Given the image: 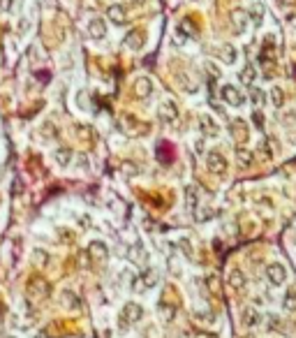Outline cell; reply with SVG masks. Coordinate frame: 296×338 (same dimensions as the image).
Returning <instances> with one entry per match:
<instances>
[{
	"label": "cell",
	"instance_id": "cell-1",
	"mask_svg": "<svg viewBox=\"0 0 296 338\" xmlns=\"http://www.w3.org/2000/svg\"><path fill=\"white\" fill-rule=\"evenodd\" d=\"M142 318H144V308H142V304H137V301H128V304L123 306L118 325H121V329H128L130 325H137V322H139Z\"/></svg>",
	"mask_w": 296,
	"mask_h": 338
},
{
	"label": "cell",
	"instance_id": "cell-2",
	"mask_svg": "<svg viewBox=\"0 0 296 338\" xmlns=\"http://www.w3.org/2000/svg\"><path fill=\"white\" fill-rule=\"evenodd\" d=\"M26 294L30 301H42V299H47L49 294H51V287H49L47 280H42V278H30L26 285Z\"/></svg>",
	"mask_w": 296,
	"mask_h": 338
},
{
	"label": "cell",
	"instance_id": "cell-3",
	"mask_svg": "<svg viewBox=\"0 0 296 338\" xmlns=\"http://www.w3.org/2000/svg\"><path fill=\"white\" fill-rule=\"evenodd\" d=\"M220 97H222L224 104H229V107H241L243 102H245V95H243L236 86H229V84L220 88Z\"/></svg>",
	"mask_w": 296,
	"mask_h": 338
},
{
	"label": "cell",
	"instance_id": "cell-4",
	"mask_svg": "<svg viewBox=\"0 0 296 338\" xmlns=\"http://www.w3.org/2000/svg\"><path fill=\"white\" fill-rule=\"evenodd\" d=\"M229 19H231V26H234V33L236 35H243L245 30H248L250 16H248V12H245V9H241V7L231 9V12H229Z\"/></svg>",
	"mask_w": 296,
	"mask_h": 338
},
{
	"label": "cell",
	"instance_id": "cell-5",
	"mask_svg": "<svg viewBox=\"0 0 296 338\" xmlns=\"http://www.w3.org/2000/svg\"><path fill=\"white\" fill-rule=\"evenodd\" d=\"M160 118L167 125H178V107L171 100H164L160 104Z\"/></svg>",
	"mask_w": 296,
	"mask_h": 338
},
{
	"label": "cell",
	"instance_id": "cell-6",
	"mask_svg": "<svg viewBox=\"0 0 296 338\" xmlns=\"http://www.w3.org/2000/svg\"><path fill=\"white\" fill-rule=\"evenodd\" d=\"M266 278L271 280V285H285L287 283V269L280 262H273L266 266Z\"/></svg>",
	"mask_w": 296,
	"mask_h": 338
},
{
	"label": "cell",
	"instance_id": "cell-7",
	"mask_svg": "<svg viewBox=\"0 0 296 338\" xmlns=\"http://www.w3.org/2000/svg\"><path fill=\"white\" fill-rule=\"evenodd\" d=\"M88 257L93 259V262H100L104 264L109 259V248L104 241H90V246H88Z\"/></svg>",
	"mask_w": 296,
	"mask_h": 338
},
{
	"label": "cell",
	"instance_id": "cell-8",
	"mask_svg": "<svg viewBox=\"0 0 296 338\" xmlns=\"http://www.w3.org/2000/svg\"><path fill=\"white\" fill-rule=\"evenodd\" d=\"M206 165H209V169L218 176H222L227 171V160H224V156L218 153V151H211L209 156H206Z\"/></svg>",
	"mask_w": 296,
	"mask_h": 338
},
{
	"label": "cell",
	"instance_id": "cell-9",
	"mask_svg": "<svg viewBox=\"0 0 296 338\" xmlns=\"http://www.w3.org/2000/svg\"><path fill=\"white\" fill-rule=\"evenodd\" d=\"M199 130L204 132V137H218L220 135V125L213 121L211 114H202L199 116Z\"/></svg>",
	"mask_w": 296,
	"mask_h": 338
},
{
	"label": "cell",
	"instance_id": "cell-10",
	"mask_svg": "<svg viewBox=\"0 0 296 338\" xmlns=\"http://www.w3.org/2000/svg\"><path fill=\"white\" fill-rule=\"evenodd\" d=\"M88 35L93 37V40H104L107 37V23H104V19H90L88 21Z\"/></svg>",
	"mask_w": 296,
	"mask_h": 338
},
{
	"label": "cell",
	"instance_id": "cell-11",
	"mask_svg": "<svg viewBox=\"0 0 296 338\" xmlns=\"http://www.w3.org/2000/svg\"><path fill=\"white\" fill-rule=\"evenodd\" d=\"M107 19L116 26H125L128 23V12H125V7L123 5H111L107 9Z\"/></svg>",
	"mask_w": 296,
	"mask_h": 338
},
{
	"label": "cell",
	"instance_id": "cell-12",
	"mask_svg": "<svg viewBox=\"0 0 296 338\" xmlns=\"http://www.w3.org/2000/svg\"><path fill=\"white\" fill-rule=\"evenodd\" d=\"M144 44H146V40H144L142 30H130V33L125 35V47H128L130 51H142Z\"/></svg>",
	"mask_w": 296,
	"mask_h": 338
},
{
	"label": "cell",
	"instance_id": "cell-13",
	"mask_svg": "<svg viewBox=\"0 0 296 338\" xmlns=\"http://www.w3.org/2000/svg\"><path fill=\"white\" fill-rule=\"evenodd\" d=\"M229 130H231V137H234V142L243 144L245 139H248V125H245L241 118H234V121H231V125H229Z\"/></svg>",
	"mask_w": 296,
	"mask_h": 338
},
{
	"label": "cell",
	"instance_id": "cell-14",
	"mask_svg": "<svg viewBox=\"0 0 296 338\" xmlns=\"http://www.w3.org/2000/svg\"><path fill=\"white\" fill-rule=\"evenodd\" d=\"M241 322L245 327H257L259 322H262V315H259V311L257 308H252V306H245L241 311Z\"/></svg>",
	"mask_w": 296,
	"mask_h": 338
},
{
	"label": "cell",
	"instance_id": "cell-15",
	"mask_svg": "<svg viewBox=\"0 0 296 338\" xmlns=\"http://www.w3.org/2000/svg\"><path fill=\"white\" fill-rule=\"evenodd\" d=\"M227 283L231 290L236 292H241L243 287H245V273H243L241 269H231L229 271V276H227Z\"/></svg>",
	"mask_w": 296,
	"mask_h": 338
},
{
	"label": "cell",
	"instance_id": "cell-16",
	"mask_svg": "<svg viewBox=\"0 0 296 338\" xmlns=\"http://www.w3.org/2000/svg\"><path fill=\"white\" fill-rule=\"evenodd\" d=\"M150 93H153V82H150L148 77H137V82H135L137 97H148Z\"/></svg>",
	"mask_w": 296,
	"mask_h": 338
},
{
	"label": "cell",
	"instance_id": "cell-17",
	"mask_svg": "<svg viewBox=\"0 0 296 338\" xmlns=\"http://www.w3.org/2000/svg\"><path fill=\"white\" fill-rule=\"evenodd\" d=\"M61 304H63V308H68V311H79L81 301H79V297H76L74 292L65 290V292L61 294Z\"/></svg>",
	"mask_w": 296,
	"mask_h": 338
},
{
	"label": "cell",
	"instance_id": "cell-18",
	"mask_svg": "<svg viewBox=\"0 0 296 338\" xmlns=\"http://www.w3.org/2000/svg\"><path fill=\"white\" fill-rule=\"evenodd\" d=\"M40 135L44 142H54V139H58V128L51 121H44L40 125Z\"/></svg>",
	"mask_w": 296,
	"mask_h": 338
},
{
	"label": "cell",
	"instance_id": "cell-19",
	"mask_svg": "<svg viewBox=\"0 0 296 338\" xmlns=\"http://www.w3.org/2000/svg\"><path fill=\"white\" fill-rule=\"evenodd\" d=\"M54 160L58 167H68L70 163H72V149H68V146H61V149L54 153Z\"/></svg>",
	"mask_w": 296,
	"mask_h": 338
},
{
	"label": "cell",
	"instance_id": "cell-20",
	"mask_svg": "<svg viewBox=\"0 0 296 338\" xmlns=\"http://www.w3.org/2000/svg\"><path fill=\"white\" fill-rule=\"evenodd\" d=\"M139 280H142V290H150V287H155L157 285V271L155 269H146L139 276Z\"/></svg>",
	"mask_w": 296,
	"mask_h": 338
},
{
	"label": "cell",
	"instance_id": "cell-21",
	"mask_svg": "<svg viewBox=\"0 0 296 338\" xmlns=\"http://www.w3.org/2000/svg\"><path fill=\"white\" fill-rule=\"evenodd\" d=\"M238 79H241V82L245 84V86H252V84H255V79H257V70H255V65H245V68L241 70Z\"/></svg>",
	"mask_w": 296,
	"mask_h": 338
},
{
	"label": "cell",
	"instance_id": "cell-22",
	"mask_svg": "<svg viewBox=\"0 0 296 338\" xmlns=\"http://www.w3.org/2000/svg\"><path fill=\"white\" fill-rule=\"evenodd\" d=\"M283 308L287 313H296V290H290L283 299Z\"/></svg>",
	"mask_w": 296,
	"mask_h": 338
},
{
	"label": "cell",
	"instance_id": "cell-23",
	"mask_svg": "<svg viewBox=\"0 0 296 338\" xmlns=\"http://www.w3.org/2000/svg\"><path fill=\"white\" fill-rule=\"evenodd\" d=\"M222 61L229 63V65H234L236 63V47L234 44H224V47H222Z\"/></svg>",
	"mask_w": 296,
	"mask_h": 338
},
{
	"label": "cell",
	"instance_id": "cell-24",
	"mask_svg": "<svg viewBox=\"0 0 296 338\" xmlns=\"http://www.w3.org/2000/svg\"><path fill=\"white\" fill-rule=\"evenodd\" d=\"M236 160H238L241 167H250V165H252V153H250L248 149H238L236 151Z\"/></svg>",
	"mask_w": 296,
	"mask_h": 338
},
{
	"label": "cell",
	"instance_id": "cell-25",
	"mask_svg": "<svg viewBox=\"0 0 296 338\" xmlns=\"http://www.w3.org/2000/svg\"><path fill=\"white\" fill-rule=\"evenodd\" d=\"M195 218H197V223H204V220L213 218V209L211 206H195Z\"/></svg>",
	"mask_w": 296,
	"mask_h": 338
},
{
	"label": "cell",
	"instance_id": "cell-26",
	"mask_svg": "<svg viewBox=\"0 0 296 338\" xmlns=\"http://www.w3.org/2000/svg\"><path fill=\"white\" fill-rule=\"evenodd\" d=\"M271 102H273V107H283L285 104V93L283 88H271Z\"/></svg>",
	"mask_w": 296,
	"mask_h": 338
},
{
	"label": "cell",
	"instance_id": "cell-27",
	"mask_svg": "<svg viewBox=\"0 0 296 338\" xmlns=\"http://www.w3.org/2000/svg\"><path fill=\"white\" fill-rule=\"evenodd\" d=\"M185 204H188L190 209L197 206V188L195 185H188V188H185Z\"/></svg>",
	"mask_w": 296,
	"mask_h": 338
},
{
	"label": "cell",
	"instance_id": "cell-28",
	"mask_svg": "<svg viewBox=\"0 0 296 338\" xmlns=\"http://www.w3.org/2000/svg\"><path fill=\"white\" fill-rule=\"evenodd\" d=\"M144 257H146V253H144V248L139 244L130 248V259H132V262H144Z\"/></svg>",
	"mask_w": 296,
	"mask_h": 338
},
{
	"label": "cell",
	"instance_id": "cell-29",
	"mask_svg": "<svg viewBox=\"0 0 296 338\" xmlns=\"http://www.w3.org/2000/svg\"><path fill=\"white\" fill-rule=\"evenodd\" d=\"M139 174V167L135 163H123V176L125 178H132V176Z\"/></svg>",
	"mask_w": 296,
	"mask_h": 338
},
{
	"label": "cell",
	"instance_id": "cell-30",
	"mask_svg": "<svg viewBox=\"0 0 296 338\" xmlns=\"http://www.w3.org/2000/svg\"><path fill=\"white\" fill-rule=\"evenodd\" d=\"M160 313H162V320H167V322H169V320L176 315V308H174V306H167L164 301H162V304H160Z\"/></svg>",
	"mask_w": 296,
	"mask_h": 338
},
{
	"label": "cell",
	"instance_id": "cell-31",
	"mask_svg": "<svg viewBox=\"0 0 296 338\" xmlns=\"http://www.w3.org/2000/svg\"><path fill=\"white\" fill-rule=\"evenodd\" d=\"M264 100H266V97H264L262 90H259V88H252V93H250V102H252L255 107H259V104H264Z\"/></svg>",
	"mask_w": 296,
	"mask_h": 338
},
{
	"label": "cell",
	"instance_id": "cell-32",
	"mask_svg": "<svg viewBox=\"0 0 296 338\" xmlns=\"http://www.w3.org/2000/svg\"><path fill=\"white\" fill-rule=\"evenodd\" d=\"M0 7H2V12L12 14V12H16V7H19V0H0Z\"/></svg>",
	"mask_w": 296,
	"mask_h": 338
},
{
	"label": "cell",
	"instance_id": "cell-33",
	"mask_svg": "<svg viewBox=\"0 0 296 338\" xmlns=\"http://www.w3.org/2000/svg\"><path fill=\"white\" fill-rule=\"evenodd\" d=\"M248 16H250V19H255V23H259V21H262V16H264V9L257 5V7H252V12H248Z\"/></svg>",
	"mask_w": 296,
	"mask_h": 338
},
{
	"label": "cell",
	"instance_id": "cell-34",
	"mask_svg": "<svg viewBox=\"0 0 296 338\" xmlns=\"http://www.w3.org/2000/svg\"><path fill=\"white\" fill-rule=\"evenodd\" d=\"M33 259H35V264H47L49 262V255H47V253H42V251H35L33 253Z\"/></svg>",
	"mask_w": 296,
	"mask_h": 338
},
{
	"label": "cell",
	"instance_id": "cell-35",
	"mask_svg": "<svg viewBox=\"0 0 296 338\" xmlns=\"http://www.w3.org/2000/svg\"><path fill=\"white\" fill-rule=\"evenodd\" d=\"M252 121H255L257 128H262V125H264V114H262V111H255V114H252Z\"/></svg>",
	"mask_w": 296,
	"mask_h": 338
},
{
	"label": "cell",
	"instance_id": "cell-36",
	"mask_svg": "<svg viewBox=\"0 0 296 338\" xmlns=\"http://www.w3.org/2000/svg\"><path fill=\"white\" fill-rule=\"evenodd\" d=\"M28 54H30V63H33V65L40 61V58H37V47H30V51H28Z\"/></svg>",
	"mask_w": 296,
	"mask_h": 338
},
{
	"label": "cell",
	"instance_id": "cell-37",
	"mask_svg": "<svg viewBox=\"0 0 296 338\" xmlns=\"http://www.w3.org/2000/svg\"><path fill=\"white\" fill-rule=\"evenodd\" d=\"M37 82H40V84H47L49 82V72H47V70H44V72H37Z\"/></svg>",
	"mask_w": 296,
	"mask_h": 338
},
{
	"label": "cell",
	"instance_id": "cell-38",
	"mask_svg": "<svg viewBox=\"0 0 296 338\" xmlns=\"http://www.w3.org/2000/svg\"><path fill=\"white\" fill-rule=\"evenodd\" d=\"M181 248L185 251V255H192V246H190V241H181Z\"/></svg>",
	"mask_w": 296,
	"mask_h": 338
},
{
	"label": "cell",
	"instance_id": "cell-39",
	"mask_svg": "<svg viewBox=\"0 0 296 338\" xmlns=\"http://www.w3.org/2000/svg\"><path fill=\"white\" fill-rule=\"evenodd\" d=\"M125 2H130V5H144L146 0H125Z\"/></svg>",
	"mask_w": 296,
	"mask_h": 338
},
{
	"label": "cell",
	"instance_id": "cell-40",
	"mask_svg": "<svg viewBox=\"0 0 296 338\" xmlns=\"http://www.w3.org/2000/svg\"><path fill=\"white\" fill-rule=\"evenodd\" d=\"M7 338H14V336H7Z\"/></svg>",
	"mask_w": 296,
	"mask_h": 338
},
{
	"label": "cell",
	"instance_id": "cell-41",
	"mask_svg": "<svg viewBox=\"0 0 296 338\" xmlns=\"http://www.w3.org/2000/svg\"><path fill=\"white\" fill-rule=\"evenodd\" d=\"M211 338H216V336H211Z\"/></svg>",
	"mask_w": 296,
	"mask_h": 338
}]
</instances>
